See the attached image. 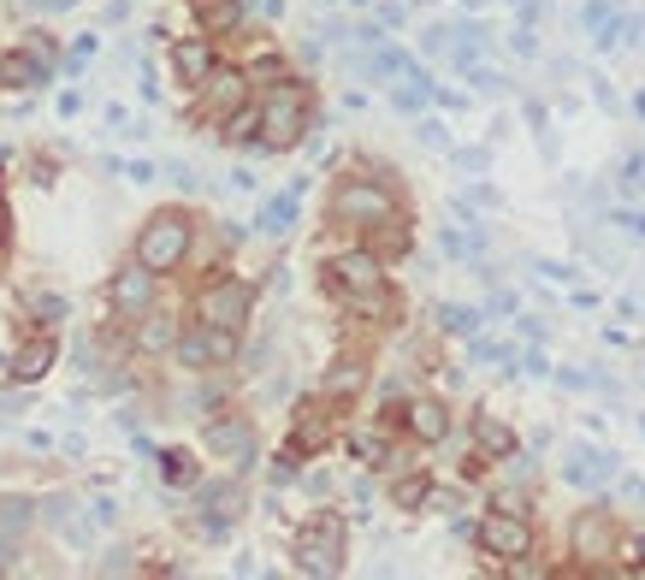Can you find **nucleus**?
I'll use <instances>...</instances> for the list:
<instances>
[{
	"label": "nucleus",
	"instance_id": "c85d7f7f",
	"mask_svg": "<svg viewBox=\"0 0 645 580\" xmlns=\"http://www.w3.org/2000/svg\"><path fill=\"white\" fill-rule=\"evenodd\" d=\"M71 510H78L71 498H48V521H60V533H66L71 545H90V527H83V521L71 515Z\"/></svg>",
	"mask_w": 645,
	"mask_h": 580
},
{
	"label": "nucleus",
	"instance_id": "b1692460",
	"mask_svg": "<svg viewBox=\"0 0 645 580\" xmlns=\"http://www.w3.org/2000/svg\"><path fill=\"white\" fill-rule=\"evenodd\" d=\"M474 439H480V451H486V456H516V432H509L504 420H492V415L474 420Z\"/></svg>",
	"mask_w": 645,
	"mask_h": 580
},
{
	"label": "nucleus",
	"instance_id": "2eb2a0df",
	"mask_svg": "<svg viewBox=\"0 0 645 580\" xmlns=\"http://www.w3.org/2000/svg\"><path fill=\"white\" fill-rule=\"evenodd\" d=\"M575 557H586V562L615 557V521L604 510H592V515L575 521Z\"/></svg>",
	"mask_w": 645,
	"mask_h": 580
},
{
	"label": "nucleus",
	"instance_id": "bb28decb",
	"mask_svg": "<svg viewBox=\"0 0 645 580\" xmlns=\"http://www.w3.org/2000/svg\"><path fill=\"white\" fill-rule=\"evenodd\" d=\"M438 326H445L450 338H474V332H480V309H462V302H445V309H438Z\"/></svg>",
	"mask_w": 645,
	"mask_h": 580
},
{
	"label": "nucleus",
	"instance_id": "f3484780",
	"mask_svg": "<svg viewBox=\"0 0 645 580\" xmlns=\"http://www.w3.org/2000/svg\"><path fill=\"white\" fill-rule=\"evenodd\" d=\"M54 361H60V344H54V338H31V344H24L19 356L7 361V373H12V380H19V385H36L42 373L54 368Z\"/></svg>",
	"mask_w": 645,
	"mask_h": 580
},
{
	"label": "nucleus",
	"instance_id": "79ce46f5",
	"mask_svg": "<svg viewBox=\"0 0 645 580\" xmlns=\"http://www.w3.org/2000/svg\"><path fill=\"white\" fill-rule=\"evenodd\" d=\"M421 48H427V54H445V48H450V31H445V24H433V31H427V42H421Z\"/></svg>",
	"mask_w": 645,
	"mask_h": 580
},
{
	"label": "nucleus",
	"instance_id": "a878e982",
	"mask_svg": "<svg viewBox=\"0 0 645 580\" xmlns=\"http://www.w3.org/2000/svg\"><path fill=\"white\" fill-rule=\"evenodd\" d=\"M219 125H226L219 137H226V142H238V149H243V142H255V130H261V107H249V101H243V107H231Z\"/></svg>",
	"mask_w": 645,
	"mask_h": 580
},
{
	"label": "nucleus",
	"instance_id": "7ed1b4c3",
	"mask_svg": "<svg viewBox=\"0 0 645 580\" xmlns=\"http://www.w3.org/2000/svg\"><path fill=\"white\" fill-rule=\"evenodd\" d=\"M326 213H332V225L373 231V225H385L391 213H398V201H391V190H385V184H373V178H344L338 190H332Z\"/></svg>",
	"mask_w": 645,
	"mask_h": 580
},
{
	"label": "nucleus",
	"instance_id": "6e6552de",
	"mask_svg": "<svg viewBox=\"0 0 645 580\" xmlns=\"http://www.w3.org/2000/svg\"><path fill=\"white\" fill-rule=\"evenodd\" d=\"M196 309H201V321H208V326L243 332L249 309H255V285H243V279H214V285L196 297Z\"/></svg>",
	"mask_w": 645,
	"mask_h": 580
},
{
	"label": "nucleus",
	"instance_id": "a19ab883",
	"mask_svg": "<svg viewBox=\"0 0 645 580\" xmlns=\"http://www.w3.org/2000/svg\"><path fill=\"white\" fill-rule=\"evenodd\" d=\"M36 314L42 321H66V297H36Z\"/></svg>",
	"mask_w": 645,
	"mask_h": 580
},
{
	"label": "nucleus",
	"instance_id": "f257e3e1",
	"mask_svg": "<svg viewBox=\"0 0 645 580\" xmlns=\"http://www.w3.org/2000/svg\"><path fill=\"white\" fill-rule=\"evenodd\" d=\"M308 137V95L297 90V83H273V95L261 101V130H255V142L267 154H285V149H297V142Z\"/></svg>",
	"mask_w": 645,
	"mask_h": 580
},
{
	"label": "nucleus",
	"instance_id": "c756f323",
	"mask_svg": "<svg viewBox=\"0 0 645 580\" xmlns=\"http://www.w3.org/2000/svg\"><path fill=\"white\" fill-rule=\"evenodd\" d=\"M427 498H433V480H427V474H408V480L391 486V503H398V510H421Z\"/></svg>",
	"mask_w": 645,
	"mask_h": 580
},
{
	"label": "nucleus",
	"instance_id": "473e14b6",
	"mask_svg": "<svg viewBox=\"0 0 645 580\" xmlns=\"http://www.w3.org/2000/svg\"><path fill=\"white\" fill-rule=\"evenodd\" d=\"M610 19H615V0H586V12H580L586 31H604Z\"/></svg>",
	"mask_w": 645,
	"mask_h": 580
},
{
	"label": "nucleus",
	"instance_id": "4c0bfd02",
	"mask_svg": "<svg viewBox=\"0 0 645 580\" xmlns=\"http://www.w3.org/2000/svg\"><path fill=\"white\" fill-rule=\"evenodd\" d=\"M90 521H95V527H113V521H119V503H113V498H95V503H90Z\"/></svg>",
	"mask_w": 645,
	"mask_h": 580
},
{
	"label": "nucleus",
	"instance_id": "4468645a",
	"mask_svg": "<svg viewBox=\"0 0 645 580\" xmlns=\"http://www.w3.org/2000/svg\"><path fill=\"white\" fill-rule=\"evenodd\" d=\"M31 521H36V503L31 498H0V569L19 557V540L31 533Z\"/></svg>",
	"mask_w": 645,
	"mask_h": 580
},
{
	"label": "nucleus",
	"instance_id": "39448f33",
	"mask_svg": "<svg viewBox=\"0 0 645 580\" xmlns=\"http://www.w3.org/2000/svg\"><path fill=\"white\" fill-rule=\"evenodd\" d=\"M326 279L338 297H373V290H385V260H379L373 250H344V255H332L326 260Z\"/></svg>",
	"mask_w": 645,
	"mask_h": 580
},
{
	"label": "nucleus",
	"instance_id": "393cba45",
	"mask_svg": "<svg viewBox=\"0 0 645 580\" xmlns=\"http://www.w3.org/2000/svg\"><path fill=\"white\" fill-rule=\"evenodd\" d=\"M361 385H368V368H361V361H338V368L326 373V397H332V403L356 397Z\"/></svg>",
	"mask_w": 645,
	"mask_h": 580
},
{
	"label": "nucleus",
	"instance_id": "6ab92c4d",
	"mask_svg": "<svg viewBox=\"0 0 645 580\" xmlns=\"http://www.w3.org/2000/svg\"><path fill=\"white\" fill-rule=\"evenodd\" d=\"M408 432H415L421 444H438L450 432V409L438 397H415V403H408Z\"/></svg>",
	"mask_w": 645,
	"mask_h": 580
},
{
	"label": "nucleus",
	"instance_id": "f03ea898",
	"mask_svg": "<svg viewBox=\"0 0 645 580\" xmlns=\"http://www.w3.org/2000/svg\"><path fill=\"white\" fill-rule=\"evenodd\" d=\"M344 557H349V533H344V515L320 510L308 527L297 533V569L326 580V575H344Z\"/></svg>",
	"mask_w": 645,
	"mask_h": 580
},
{
	"label": "nucleus",
	"instance_id": "cd10ccee",
	"mask_svg": "<svg viewBox=\"0 0 645 580\" xmlns=\"http://www.w3.org/2000/svg\"><path fill=\"white\" fill-rule=\"evenodd\" d=\"M160 480L166 486H196V456L189 451H160Z\"/></svg>",
	"mask_w": 645,
	"mask_h": 580
},
{
	"label": "nucleus",
	"instance_id": "412c9836",
	"mask_svg": "<svg viewBox=\"0 0 645 580\" xmlns=\"http://www.w3.org/2000/svg\"><path fill=\"white\" fill-rule=\"evenodd\" d=\"M297 196H302V184H290L285 196H273L267 208H261V220H255V225L267 231V237H285V231L297 225Z\"/></svg>",
	"mask_w": 645,
	"mask_h": 580
},
{
	"label": "nucleus",
	"instance_id": "ddd939ff",
	"mask_svg": "<svg viewBox=\"0 0 645 580\" xmlns=\"http://www.w3.org/2000/svg\"><path fill=\"white\" fill-rule=\"evenodd\" d=\"M326 439H332V409H326V403H302L297 420H290V451L314 456Z\"/></svg>",
	"mask_w": 645,
	"mask_h": 580
},
{
	"label": "nucleus",
	"instance_id": "a211bd4d",
	"mask_svg": "<svg viewBox=\"0 0 645 580\" xmlns=\"http://www.w3.org/2000/svg\"><path fill=\"white\" fill-rule=\"evenodd\" d=\"M48 60H36L31 48H12V54H0V83H12V90H42L48 83Z\"/></svg>",
	"mask_w": 645,
	"mask_h": 580
},
{
	"label": "nucleus",
	"instance_id": "9d476101",
	"mask_svg": "<svg viewBox=\"0 0 645 580\" xmlns=\"http://www.w3.org/2000/svg\"><path fill=\"white\" fill-rule=\"evenodd\" d=\"M243 83H249V71H231V66H214L208 78L196 83L201 90V107H196V119H208V125H219L231 107H243Z\"/></svg>",
	"mask_w": 645,
	"mask_h": 580
},
{
	"label": "nucleus",
	"instance_id": "dca6fc26",
	"mask_svg": "<svg viewBox=\"0 0 645 580\" xmlns=\"http://www.w3.org/2000/svg\"><path fill=\"white\" fill-rule=\"evenodd\" d=\"M172 71H178V83H189V90H196V83L214 71V36H184V42H172Z\"/></svg>",
	"mask_w": 645,
	"mask_h": 580
},
{
	"label": "nucleus",
	"instance_id": "1a4fd4ad",
	"mask_svg": "<svg viewBox=\"0 0 645 580\" xmlns=\"http://www.w3.org/2000/svg\"><path fill=\"white\" fill-rule=\"evenodd\" d=\"M201 444H208L214 456L249 468V462H255V420L249 415H214L208 427H201Z\"/></svg>",
	"mask_w": 645,
	"mask_h": 580
},
{
	"label": "nucleus",
	"instance_id": "0eeeda50",
	"mask_svg": "<svg viewBox=\"0 0 645 580\" xmlns=\"http://www.w3.org/2000/svg\"><path fill=\"white\" fill-rule=\"evenodd\" d=\"M474 540H480V550H486V557H497V562L533 557V527H527L516 510H492V515L474 527Z\"/></svg>",
	"mask_w": 645,
	"mask_h": 580
},
{
	"label": "nucleus",
	"instance_id": "423d86ee",
	"mask_svg": "<svg viewBox=\"0 0 645 580\" xmlns=\"http://www.w3.org/2000/svg\"><path fill=\"white\" fill-rule=\"evenodd\" d=\"M172 350H178V361L189 373H208L214 361H231L238 356V332L231 326H189V332H178V338H172Z\"/></svg>",
	"mask_w": 645,
	"mask_h": 580
},
{
	"label": "nucleus",
	"instance_id": "58836bf2",
	"mask_svg": "<svg viewBox=\"0 0 645 580\" xmlns=\"http://www.w3.org/2000/svg\"><path fill=\"white\" fill-rule=\"evenodd\" d=\"M509 48H516L521 60H533V54H539V42H533V24H521V31L509 36Z\"/></svg>",
	"mask_w": 645,
	"mask_h": 580
},
{
	"label": "nucleus",
	"instance_id": "e433bc0d",
	"mask_svg": "<svg viewBox=\"0 0 645 580\" xmlns=\"http://www.w3.org/2000/svg\"><path fill=\"white\" fill-rule=\"evenodd\" d=\"M24 48H31L36 60H48V66H54V54H60V48L48 42V31H31V36H24Z\"/></svg>",
	"mask_w": 645,
	"mask_h": 580
},
{
	"label": "nucleus",
	"instance_id": "4be33fe9",
	"mask_svg": "<svg viewBox=\"0 0 645 580\" xmlns=\"http://www.w3.org/2000/svg\"><path fill=\"white\" fill-rule=\"evenodd\" d=\"M137 350L142 356H160V350H172V338H178V326L166 321V314H137Z\"/></svg>",
	"mask_w": 645,
	"mask_h": 580
},
{
	"label": "nucleus",
	"instance_id": "ea45409f",
	"mask_svg": "<svg viewBox=\"0 0 645 580\" xmlns=\"http://www.w3.org/2000/svg\"><path fill=\"white\" fill-rule=\"evenodd\" d=\"M539 272H545V279H556V285H575V279H580V272L568 267V260H545V267H539Z\"/></svg>",
	"mask_w": 645,
	"mask_h": 580
},
{
	"label": "nucleus",
	"instance_id": "9b49d317",
	"mask_svg": "<svg viewBox=\"0 0 645 580\" xmlns=\"http://www.w3.org/2000/svg\"><path fill=\"white\" fill-rule=\"evenodd\" d=\"M107 302H113V314H149L154 309V272L142 267V260L119 267L113 285H107Z\"/></svg>",
	"mask_w": 645,
	"mask_h": 580
},
{
	"label": "nucleus",
	"instance_id": "f8f14e48",
	"mask_svg": "<svg viewBox=\"0 0 645 580\" xmlns=\"http://www.w3.org/2000/svg\"><path fill=\"white\" fill-rule=\"evenodd\" d=\"M201 533L208 540H226V527L243 515V486L238 480H219V486H201Z\"/></svg>",
	"mask_w": 645,
	"mask_h": 580
},
{
	"label": "nucleus",
	"instance_id": "c03bdc74",
	"mask_svg": "<svg viewBox=\"0 0 645 580\" xmlns=\"http://www.w3.org/2000/svg\"><path fill=\"white\" fill-rule=\"evenodd\" d=\"M457 166H468V172H486V154H480V149H462V154H457Z\"/></svg>",
	"mask_w": 645,
	"mask_h": 580
},
{
	"label": "nucleus",
	"instance_id": "37998d69",
	"mask_svg": "<svg viewBox=\"0 0 645 580\" xmlns=\"http://www.w3.org/2000/svg\"><path fill=\"white\" fill-rule=\"evenodd\" d=\"M421 95H427V83H421V90H398V95H391V101H398V107H403V113H415V107H421Z\"/></svg>",
	"mask_w": 645,
	"mask_h": 580
},
{
	"label": "nucleus",
	"instance_id": "f704fd0d",
	"mask_svg": "<svg viewBox=\"0 0 645 580\" xmlns=\"http://www.w3.org/2000/svg\"><path fill=\"white\" fill-rule=\"evenodd\" d=\"M622 184L627 190H645V154H627L622 161Z\"/></svg>",
	"mask_w": 645,
	"mask_h": 580
},
{
	"label": "nucleus",
	"instance_id": "72a5a7b5",
	"mask_svg": "<svg viewBox=\"0 0 645 580\" xmlns=\"http://www.w3.org/2000/svg\"><path fill=\"white\" fill-rule=\"evenodd\" d=\"M249 78H261V83H285V60H278V54H261V60L249 66Z\"/></svg>",
	"mask_w": 645,
	"mask_h": 580
},
{
	"label": "nucleus",
	"instance_id": "5701e85b",
	"mask_svg": "<svg viewBox=\"0 0 645 580\" xmlns=\"http://www.w3.org/2000/svg\"><path fill=\"white\" fill-rule=\"evenodd\" d=\"M196 19H201L208 36H219V31H231V24L243 19V0H196Z\"/></svg>",
	"mask_w": 645,
	"mask_h": 580
},
{
	"label": "nucleus",
	"instance_id": "a18cd8bd",
	"mask_svg": "<svg viewBox=\"0 0 645 580\" xmlns=\"http://www.w3.org/2000/svg\"><path fill=\"white\" fill-rule=\"evenodd\" d=\"M592 95H598V107H615V90H610L604 78H592Z\"/></svg>",
	"mask_w": 645,
	"mask_h": 580
},
{
	"label": "nucleus",
	"instance_id": "c9c22d12",
	"mask_svg": "<svg viewBox=\"0 0 645 580\" xmlns=\"http://www.w3.org/2000/svg\"><path fill=\"white\" fill-rule=\"evenodd\" d=\"M421 142H427V149H450V130L438 119H421Z\"/></svg>",
	"mask_w": 645,
	"mask_h": 580
},
{
	"label": "nucleus",
	"instance_id": "7c9ffc66",
	"mask_svg": "<svg viewBox=\"0 0 645 580\" xmlns=\"http://www.w3.org/2000/svg\"><path fill=\"white\" fill-rule=\"evenodd\" d=\"M610 225L622 231V237H645V208H615Z\"/></svg>",
	"mask_w": 645,
	"mask_h": 580
},
{
	"label": "nucleus",
	"instance_id": "2f4dec72",
	"mask_svg": "<svg viewBox=\"0 0 645 580\" xmlns=\"http://www.w3.org/2000/svg\"><path fill=\"white\" fill-rule=\"evenodd\" d=\"M462 71H468V83H474L480 95H504V78H497V71H486L480 60H474V66H462Z\"/></svg>",
	"mask_w": 645,
	"mask_h": 580
},
{
	"label": "nucleus",
	"instance_id": "aec40b11",
	"mask_svg": "<svg viewBox=\"0 0 645 580\" xmlns=\"http://www.w3.org/2000/svg\"><path fill=\"white\" fill-rule=\"evenodd\" d=\"M563 474L575 486H604L610 474H615V456L610 451H568V468Z\"/></svg>",
	"mask_w": 645,
	"mask_h": 580
},
{
	"label": "nucleus",
	"instance_id": "49530a36",
	"mask_svg": "<svg viewBox=\"0 0 645 580\" xmlns=\"http://www.w3.org/2000/svg\"><path fill=\"white\" fill-rule=\"evenodd\" d=\"M349 7H368V0H349Z\"/></svg>",
	"mask_w": 645,
	"mask_h": 580
},
{
	"label": "nucleus",
	"instance_id": "20e7f679",
	"mask_svg": "<svg viewBox=\"0 0 645 580\" xmlns=\"http://www.w3.org/2000/svg\"><path fill=\"white\" fill-rule=\"evenodd\" d=\"M184 255H189V220L178 208H160L154 220L142 225V237H137V260L160 279V272H172Z\"/></svg>",
	"mask_w": 645,
	"mask_h": 580
}]
</instances>
